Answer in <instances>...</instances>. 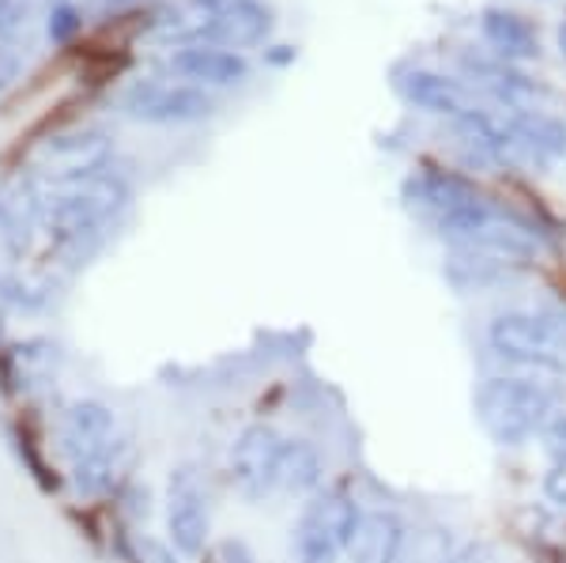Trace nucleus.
Masks as SVG:
<instances>
[{
    "label": "nucleus",
    "instance_id": "obj_15",
    "mask_svg": "<svg viewBox=\"0 0 566 563\" xmlns=\"http://www.w3.org/2000/svg\"><path fill=\"white\" fill-rule=\"evenodd\" d=\"M272 27H276V15H272L269 4L261 0H231L227 8L208 20L205 34H200L197 45H219V50H250V45L269 42Z\"/></svg>",
    "mask_w": 566,
    "mask_h": 563
},
{
    "label": "nucleus",
    "instance_id": "obj_3",
    "mask_svg": "<svg viewBox=\"0 0 566 563\" xmlns=\"http://www.w3.org/2000/svg\"><path fill=\"white\" fill-rule=\"evenodd\" d=\"M476 416L495 447H528L559 416V389L528 371L491 375L476 386Z\"/></svg>",
    "mask_w": 566,
    "mask_h": 563
},
{
    "label": "nucleus",
    "instance_id": "obj_8",
    "mask_svg": "<svg viewBox=\"0 0 566 563\" xmlns=\"http://www.w3.org/2000/svg\"><path fill=\"white\" fill-rule=\"evenodd\" d=\"M287 450V435L269 420H253L234 435L227 450V480L245 503H264L280 496V466Z\"/></svg>",
    "mask_w": 566,
    "mask_h": 563
},
{
    "label": "nucleus",
    "instance_id": "obj_30",
    "mask_svg": "<svg viewBox=\"0 0 566 563\" xmlns=\"http://www.w3.org/2000/svg\"><path fill=\"white\" fill-rule=\"evenodd\" d=\"M20 69H23V50H20V45H4V42H0V91H8V87L15 84Z\"/></svg>",
    "mask_w": 566,
    "mask_h": 563
},
{
    "label": "nucleus",
    "instance_id": "obj_14",
    "mask_svg": "<svg viewBox=\"0 0 566 563\" xmlns=\"http://www.w3.org/2000/svg\"><path fill=\"white\" fill-rule=\"evenodd\" d=\"M453 136H458L464 159L472 167H522V156H517V144L510 125L495 122L488 111L480 106H469L464 114L453 117Z\"/></svg>",
    "mask_w": 566,
    "mask_h": 563
},
{
    "label": "nucleus",
    "instance_id": "obj_7",
    "mask_svg": "<svg viewBox=\"0 0 566 563\" xmlns=\"http://www.w3.org/2000/svg\"><path fill=\"white\" fill-rule=\"evenodd\" d=\"M163 530L181 560H205L212 549V488L193 461L170 469L163 492Z\"/></svg>",
    "mask_w": 566,
    "mask_h": 563
},
{
    "label": "nucleus",
    "instance_id": "obj_1",
    "mask_svg": "<svg viewBox=\"0 0 566 563\" xmlns=\"http://www.w3.org/2000/svg\"><path fill=\"white\" fill-rule=\"evenodd\" d=\"M45 442L65 473L69 503L114 507L136 480L140 447L103 397H65L45 413Z\"/></svg>",
    "mask_w": 566,
    "mask_h": 563
},
{
    "label": "nucleus",
    "instance_id": "obj_16",
    "mask_svg": "<svg viewBox=\"0 0 566 563\" xmlns=\"http://www.w3.org/2000/svg\"><path fill=\"white\" fill-rule=\"evenodd\" d=\"M167 69L193 87H239L250 80V61L219 45H181L167 58Z\"/></svg>",
    "mask_w": 566,
    "mask_h": 563
},
{
    "label": "nucleus",
    "instance_id": "obj_6",
    "mask_svg": "<svg viewBox=\"0 0 566 563\" xmlns=\"http://www.w3.org/2000/svg\"><path fill=\"white\" fill-rule=\"evenodd\" d=\"M363 503L348 488H322L310 496L291 525V549L298 563H340L359 530Z\"/></svg>",
    "mask_w": 566,
    "mask_h": 563
},
{
    "label": "nucleus",
    "instance_id": "obj_24",
    "mask_svg": "<svg viewBox=\"0 0 566 563\" xmlns=\"http://www.w3.org/2000/svg\"><path fill=\"white\" fill-rule=\"evenodd\" d=\"M544 439V496L547 503H555L559 511H566V408H559L547 431L541 435Z\"/></svg>",
    "mask_w": 566,
    "mask_h": 563
},
{
    "label": "nucleus",
    "instance_id": "obj_29",
    "mask_svg": "<svg viewBox=\"0 0 566 563\" xmlns=\"http://www.w3.org/2000/svg\"><path fill=\"white\" fill-rule=\"evenodd\" d=\"M140 560L144 563H186L175 549H170L167 541L151 538V533H140Z\"/></svg>",
    "mask_w": 566,
    "mask_h": 563
},
{
    "label": "nucleus",
    "instance_id": "obj_19",
    "mask_svg": "<svg viewBox=\"0 0 566 563\" xmlns=\"http://www.w3.org/2000/svg\"><path fill=\"white\" fill-rule=\"evenodd\" d=\"M510 133H514L517 156L528 167H552L566 156V122L544 111H514L510 114Z\"/></svg>",
    "mask_w": 566,
    "mask_h": 563
},
{
    "label": "nucleus",
    "instance_id": "obj_9",
    "mask_svg": "<svg viewBox=\"0 0 566 563\" xmlns=\"http://www.w3.org/2000/svg\"><path fill=\"white\" fill-rule=\"evenodd\" d=\"M114 136L106 129H65V133H53L45 140L34 144L27 152V167L39 175L45 186H57V181H76V178H91L98 170L114 167Z\"/></svg>",
    "mask_w": 566,
    "mask_h": 563
},
{
    "label": "nucleus",
    "instance_id": "obj_12",
    "mask_svg": "<svg viewBox=\"0 0 566 563\" xmlns=\"http://www.w3.org/2000/svg\"><path fill=\"white\" fill-rule=\"evenodd\" d=\"M0 435H4L8 453L15 458V466L34 484V492L45 499H65V473H61L57 458H53L50 442H45V413H39V408L4 413Z\"/></svg>",
    "mask_w": 566,
    "mask_h": 563
},
{
    "label": "nucleus",
    "instance_id": "obj_22",
    "mask_svg": "<svg viewBox=\"0 0 566 563\" xmlns=\"http://www.w3.org/2000/svg\"><path fill=\"white\" fill-rule=\"evenodd\" d=\"M208 20H212V8H208L205 0H170V4H163L159 12L151 15L148 34L155 42L181 50V45L200 42Z\"/></svg>",
    "mask_w": 566,
    "mask_h": 563
},
{
    "label": "nucleus",
    "instance_id": "obj_23",
    "mask_svg": "<svg viewBox=\"0 0 566 563\" xmlns=\"http://www.w3.org/2000/svg\"><path fill=\"white\" fill-rule=\"evenodd\" d=\"M53 306L50 280L23 277V269H0V314L4 317H42Z\"/></svg>",
    "mask_w": 566,
    "mask_h": 563
},
{
    "label": "nucleus",
    "instance_id": "obj_2",
    "mask_svg": "<svg viewBox=\"0 0 566 563\" xmlns=\"http://www.w3.org/2000/svg\"><path fill=\"white\" fill-rule=\"evenodd\" d=\"M133 208V181L106 167L91 178L45 189L42 261L57 272H80L106 250L109 234Z\"/></svg>",
    "mask_w": 566,
    "mask_h": 563
},
{
    "label": "nucleus",
    "instance_id": "obj_31",
    "mask_svg": "<svg viewBox=\"0 0 566 563\" xmlns=\"http://www.w3.org/2000/svg\"><path fill=\"white\" fill-rule=\"evenodd\" d=\"M295 58H298L295 45H269V50H264V65H276V69L291 65Z\"/></svg>",
    "mask_w": 566,
    "mask_h": 563
},
{
    "label": "nucleus",
    "instance_id": "obj_11",
    "mask_svg": "<svg viewBox=\"0 0 566 563\" xmlns=\"http://www.w3.org/2000/svg\"><path fill=\"white\" fill-rule=\"evenodd\" d=\"M122 114L144 125H189L216 114V98L205 87L170 84V80H133L122 91Z\"/></svg>",
    "mask_w": 566,
    "mask_h": 563
},
{
    "label": "nucleus",
    "instance_id": "obj_4",
    "mask_svg": "<svg viewBox=\"0 0 566 563\" xmlns=\"http://www.w3.org/2000/svg\"><path fill=\"white\" fill-rule=\"evenodd\" d=\"M491 356L528 375H566V311H502L483 330Z\"/></svg>",
    "mask_w": 566,
    "mask_h": 563
},
{
    "label": "nucleus",
    "instance_id": "obj_17",
    "mask_svg": "<svg viewBox=\"0 0 566 563\" xmlns=\"http://www.w3.org/2000/svg\"><path fill=\"white\" fill-rule=\"evenodd\" d=\"M405 549L408 522L392 507H370V511H363L344 563H405Z\"/></svg>",
    "mask_w": 566,
    "mask_h": 563
},
{
    "label": "nucleus",
    "instance_id": "obj_33",
    "mask_svg": "<svg viewBox=\"0 0 566 563\" xmlns=\"http://www.w3.org/2000/svg\"><path fill=\"white\" fill-rule=\"evenodd\" d=\"M8 341V333H4V314H0V344Z\"/></svg>",
    "mask_w": 566,
    "mask_h": 563
},
{
    "label": "nucleus",
    "instance_id": "obj_20",
    "mask_svg": "<svg viewBox=\"0 0 566 563\" xmlns=\"http://www.w3.org/2000/svg\"><path fill=\"white\" fill-rule=\"evenodd\" d=\"M483 42L491 45V53H499L502 61H536L541 58V34L525 15L510 12V8H483L480 15Z\"/></svg>",
    "mask_w": 566,
    "mask_h": 563
},
{
    "label": "nucleus",
    "instance_id": "obj_18",
    "mask_svg": "<svg viewBox=\"0 0 566 563\" xmlns=\"http://www.w3.org/2000/svg\"><path fill=\"white\" fill-rule=\"evenodd\" d=\"M397 91L400 98H405L408 106H416V111L423 114H434V117H458L472 106L469 91H464L458 80L442 76V72L434 69H397Z\"/></svg>",
    "mask_w": 566,
    "mask_h": 563
},
{
    "label": "nucleus",
    "instance_id": "obj_26",
    "mask_svg": "<svg viewBox=\"0 0 566 563\" xmlns=\"http://www.w3.org/2000/svg\"><path fill=\"white\" fill-rule=\"evenodd\" d=\"M34 0H0V42L20 45L31 34Z\"/></svg>",
    "mask_w": 566,
    "mask_h": 563
},
{
    "label": "nucleus",
    "instance_id": "obj_5",
    "mask_svg": "<svg viewBox=\"0 0 566 563\" xmlns=\"http://www.w3.org/2000/svg\"><path fill=\"white\" fill-rule=\"evenodd\" d=\"M65 363L69 352L50 333H27L0 344V402L8 413H20V408L50 413L57 402H65L57 397Z\"/></svg>",
    "mask_w": 566,
    "mask_h": 563
},
{
    "label": "nucleus",
    "instance_id": "obj_13",
    "mask_svg": "<svg viewBox=\"0 0 566 563\" xmlns=\"http://www.w3.org/2000/svg\"><path fill=\"white\" fill-rule=\"evenodd\" d=\"M461 72L472 80L480 91H488L495 103L510 106V111H536V98H544V87L536 80H528L514 61H502L499 53L483 50H464L461 53Z\"/></svg>",
    "mask_w": 566,
    "mask_h": 563
},
{
    "label": "nucleus",
    "instance_id": "obj_27",
    "mask_svg": "<svg viewBox=\"0 0 566 563\" xmlns=\"http://www.w3.org/2000/svg\"><path fill=\"white\" fill-rule=\"evenodd\" d=\"M84 31V12L76 4H57L50 8V23H45V34H50L53 45H69L80 39Z\"/></svg>",
    "mask_w": 566,
    "mask_h": 563
},
{
    "label": "nucleus",
    "instance_id": "obj_21",
    "mask_svg": "<svg viewBox=\"0 0 566 563\" xmlns=\"http://www.w3.org/2000/svg\"><path fill=\"white\" fill-rule=\"evenodd\" d=\"M322 488H325V453L310 439L287 435V450H283V466H280V496L303 499L306 503Z\"/></svg>",
    "mask_w": 566,
    "mask_h": 563
},
{
    "label": "nucleus",
    "instance_id": "obj_10",
    "mask_svg": "<svg viewBox=\"0 0 566 563\" xmlns=\"http://www.w3.org/2000/svg\"><path fill=\"white\" fill-rule=\"evenodd\" d=\"M45 181L31 167H15L0 178V250L8 261H23L39 250L45 227Z\"/></svg>",
    "mask_w": 566,
    "mask_h": 563
},
{
    "label": "nucleus",
    "instance_id": "obj_34",
    "mask_svg": "<svg viewBox=\"0 0 566 563\" xmlns=\"http://www.w3.org/2000/svg\"><path fill=\"white\" fill-rule=\"evenodd\" d=\"M559 42H563V58H566V23H563V31H559Z\"/></svg>",
    "mask_w": 566,
    "mask_h": 563
},
{
    "label": "nucleus",
    "instance_id": "obj_28",
    "mask_svg": "<svg viewBox=\"0 0 566 563\" xmlns=\"http://www.w3.org/2000/svg\"><path fill=\"white\" fill-rule=\"evenodd\" d=\"M208 556H212V563H261L258 552H253V544L242 541V538L216 541L212 549H208Z\"/></svg>",
    "mask_w": 566,
    "mask_h": 563
},
{
    "label": "nucleus",
    "instance_id": "obj_25",
    "mask_svg": "<svg viewBox=\"0 0 566 563\" xmlns=\"http://www.w3.org/2000/svg\"><path fill=\"white\" fill-rule=\"evenodd\" d=\"M151 503H155L151 488L144 484L140 477H136V480H129V484H125V492L114 499V507H109V511H114L122 522H129L133 530H144V525H148V519H151V511H155Z\"/></svg>",
    "mask_w": 566,
    "mask_h": 563
},
{
    "label": "nucleus",
    "instance_id": "obj_32",
    "mask_svg": "<svg viewBox=\"0 0 566 563\" xmlns=\"http://www.w3.org/2000/svg\"><path fill=\"white\" fill-rule=\"evenodd\" d=\"M106 4H109V0H87V8H91L95 15H103V12H106Z\"/></svg>",
    "mask_w": 566,
    "mask_h": 563
}]
</instances>
